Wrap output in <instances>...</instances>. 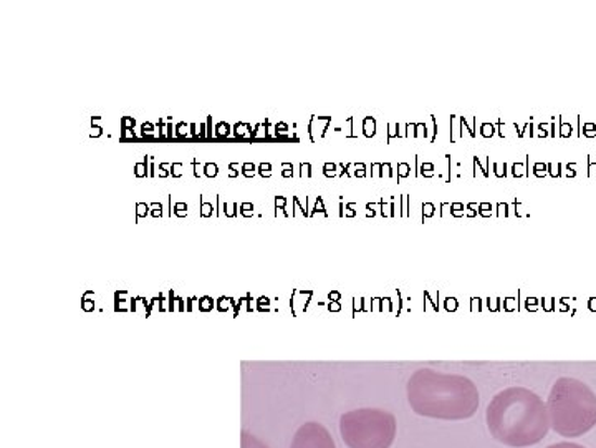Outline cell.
I'll return each mask as SVG.
<instances>
[{
	"instance_id": "obj_1",
	"label": "cell",
	"mask_w": 596,
	"mask_h": 448,
	"mask_svg": "<svg viewBox=\"0 0 596 448\" xmlns=\"http://www.w3.org/2000/svg\"><path fill=\"white\" fill-rule=\"evenodd\" d=\"M485 422L495 440L513 448L538 444L550 428L547 403L525 387H509L494 396Z\"/></svg>"
},
{
	"instance_id": "obj_2",
	"label": "cell",
	"mask_w": 596,
	"mask_h": 448,
	"mask_svg": "<svg viewBox=\"0 0 596 448\" xmlns=\"http://www.w3.org/2000/svg\"><path fill=\"white\" fill-rule=\"evenodd\" d=\"M413 412L436 421H466L479 409V390L471 378L419 369L408 382Z\"/></svg>"
},
{
	"instance_id": "obj_3",
	"label": "cell",
	"mask_w": 596,
	"mask_h": 448,
	"mask_svg": "<svg viewBox=\"0 0 596 448\" xmlns=\"http://www.w3.org/2000/svg\"><path fill=\"white\" fill-rule=\"evenodd\" d=\"M550 427L566 438L582 437L596 427V396L585 382L561 377L547 400Z\"/></svg>"
},
{
	"instance_id": "obj_4",
	"label": "cell",
	"mask_w": 596,
	"mask_h": 448,
	"mask_svg": "<svg viewBox=\"0 0 596 448\" xmlns=\"http://www.w3.org/2000/svg\"><path fill=\"white\" fill-rule=\"evenodd\" d=\"M396 418L383 409H356L340 418V434L348 448H391Z\"/></svg>"
},
{
	"instance_id": "obj_5",
	"label": "cell",
	"mask_w": 596,
	"mask_h": 448,
	"mask_svg": "<svg viewBox=\"0 0 596 448\" xmlns=\"http://www.w3.org/2000/svg\"><path fill=\"white\" fill-rule=\"evenodd\" d=\"M290 448H337V445L324 425L318 422H307L295 432Z\"/></svg>"
},
{
	"instance_id": "obj_6",
	"label": "cell",
	"mask_w": 596,
	"mask_h": 448,
	"mask_svg": "<svg viewBox=\"0 0 596 448\" xmlns=\"http://www.w3.org/2000/svg\"><path fill=\"white\" fill-rule=\"evenodd\" d=\"M241 447L242 448H269L264 441L258 440L254 435L248 434V432H242L241 437Z\"/></svg>"
},
{
	"instance_id": "obj_7",
	"label": "cell",
	"mask_w": 596,
	"mask_h": 448,
	"mask_svg": "<svg viewBox=\"0 0 596 448\" xmlns=\"http://www.w3.org/2000/svg\"><path fill=\"white\" fill-rule=\"evenodd\" d=\"M363 135L367 138H373L377 135V120L373 116L363 120Z\"/></svg>"
},
{
	"instance_id": "obj_8",
	"label": "cell",
	"mask_w": 596,
	"mask_h": 448,
	"mask_svg": "<svg viewBox=\"0 0 596 448\" xmlns=\"http://www.w3.org/2000/svg\"><path fill=\"white\" fill-rule=\"evenodd\" d=\"M150 162L151 157H144L143 163H137L135 165V176L137 178H147V176H150Z\"/></svg>"
},
{
	"instance_id": "obj_9",
	"label": "cell",
	"mask_w": 596,
	"mask_h": 448,
	"mask_svg": "<svg viewBox=\"0 0 596 448\" xmlns=\"http://www.w3.org/2000/svg\"><path fill=\"white\" fill-rule=\"evenodd\" d=\"M135 126H137V120L132 119V116H123L122 138L126 137V132H135Z\"/></svg>"
},
{
	"instance_id": "obj_10",
	"label": "cell",
	"mask_w": 596,
	"mask_h": 448,
	"mask_svg": "<svg viewBox=\"0 0 596 448\" xmlns=\"http://www.w3.org/2000/svg\"><path fill=\"white\" fill-rule=\"evenodd\" d=\"M230 134H232V126L227 122H219L217 123L216 128H214V135H216V137H229Z\"/></svg>"
},
{
	"instance_id": "obj_11",
	"label": "cell",
	"mask_w": 596,
	"mask_h": 448,
	"mask_svg": "<svg viewBox=\"0 0 596 448\" xmlns=\"http://www.w3.org/2000/svg\"><path fill=\"white\" fill-rule=\"evenodd\" d=\"M199 203H201V211H199V214H201V217L213 216V213H214L213 203H206L203 197H199Z\"/></svg>"
},
{
	"instance_id": "obj_12",
	"label": "cell",
	"mask_w": 596,
	"mask_h": 448,
	"mask_svg": "<svg viewBox=\"0 0 596 448\" xmlns=\"http://www.w3.org/2000/svg\"><path fill=\"white\" fill-rule=\"evenodd\" d=\"M241 169L245 178H254L255 173H257V166L254 163H242Z\"/></svg>"
},
{
	"instance_id": "obj_13",
	"label": "cell",
	"mask_w": 596,
	"mask_h": 448,
	"mask_svg": "<svg viewBox=\"0 0 596 448\" xmlns=\"http://www.w3.org/2000/svg\"><path fill=\"white\" fill-rule=\"evenodd\" d=\"M257 173L262 178H270V176H272V165H270V163H261V165L257 166Z\"/></svg>"
},
{
	"instance_id": "obj_14",
	"label": "cell",
	"mask_w": 596,
	"mask_h": 448,
	"mask_svg": "<svg viewBox=\"0 0 596 448\" xmlns=\"http://www.w3.org/2000/svg\"><path fill=\"white\" fill-rule=\"evenodd\" d=\"M217 173H219V169H217L216 163H206L204 165V176H207V178H216Z\"/></svg>"
},
{
	"instance_id": "obj_15",
	"label": "cell",
	"mask_w": 596,
	"mask_h": 448,
	"mask_svg": "<svg viewBox=\"0 0 596 448\" xmlns=\"http://www.w3.org/2000/svg\"><path fill=\"white\" fill-rule=\"evenodd\" d=\"M173 214L178 217H186L188 216V204L186 203H176L175 208H173Z\"/></svg>"
},
{
	"instance_id": "obj_16",
	"label": "cell",
	"mask_w": 596,
	"mask_h": 448,
	"mask_svg": "<svg viewBox=\"0 0 596 448\" xmlns=\"http://www.w3.org/2000/svg\"><path fill=\"white\" fill-rule=\"evenodd\" d=\"M321 213L324 216H328L327 210H325L324 204V198L318 197L317 201H315V208L312 210L310 216H314V214Z\"/></svg>"
},
{
	"instance_id": "obj_17",
	"label": "cell",
	"mask_w": 596,
	"mask_h": 448,
	"mask_svg": "<svg viewBox=\"0 0 596 448\" xmlns=\"http://www.w3.org/2000/svg\"><path fill=\"white\" fill-rule=\"evenodd\" d=\"M150 208V204L137 203V223L140 217H147L151 213Z\"/></svg>"
},
{
	"instance_id": "obj_18",
	"label": "cell",
	"mask_w": 596,
	"mask_h": 448,
	"mask_svg": "<svg viewBox=\"0 0 596 448\" xmlns=\"http://www.w3.org/2000/svg\"><path fill=\"white\" fill-rule=\"evenodd\" d=\"M434 213H436V207L433 203H422V221L424 217L434 216Z\"/></svg>"
},
{
	"instance_id": "obj_19",
	"label": "cell",
	"mask_w": 596,
	"mask_h": 448,
	"mask_svg": "<svg viewBox=\"0 0 596 448\" xmlns=\"http://www.w3.org/2000/svg\"><path fill=\"white\" fill-rule=\"evenodd\" d=\"M495 134V126L492 123H482L481 125V135L482 137L489 138Z\"/></svg>"
},
{
	"instance_id": "obj_20",
	"label": "cell",
	"mask_w": 596,
	"mask_h": 448,
	"mask_svg": "<svg viewBox=\"0 0 596 448\" xmlns=\"http://www.w3.org/2000/svg\"><path fill=\"white\" fill-rule=\"evenodd\" d=\"M324 175L328 178H335L337 176V165L335 163H325L324 165Z\"/></svg>"
},
{
	"instance_id": "obj_21",
	"label": "cell",
	"mask_w": 596,
	"mask_h": 448,
	"mask_svg": "<svg viewBox=\"0 0 596 448\" xmlns=\"http://www.w3.org/2000/svg\"><path fill=\"white\" fill-rule=\"evenodd\" d=\"M244 128H248V123H236L234 125V135L236 137L238 138H242V137H245V135H249V132L248 130H244Z\"/></svg>"
},
{
	"instance_id": "obj_22",
	"label": "cell",
	"mask_w": 596,
	"mask_h": 448,
	"mask_svg": "<svg viewBox=\"0 0 596 448\" xmlns=\"http://www.w3.org/2000/svg\"><path fill=\"white\" fill-rule=\"evenodd\" d=\"M388 128H390V132H388V144H390L391 138L400 137V123H390Z\"/></svg>"
},
{
	"instance_id": "obj_23",
	"label": "cell",
	"mask_w": 596,
	"mask_h": 448,
	"mask_svg": "<svg viewBox=\"0 0 596 448\" xmlns=\"http://www.w3.org/2000/svg\"><path fill=\"white\" fill-rule=\"evenodd\" d=\"M239 213L242 214V216L251 217L254 216V204L252 203H242L241 210H239Z\"/></svg>"
},
{
	"instance_id": "obj_24",
	"label": "cell",
	"mask_w": 596,
	"mask_h": 448,
	"mask_svg": "<svg viewBox=\"0 0 596 448\" xmlns=\"http://www.w3.org/2000/svg\"><path fill=\"white\" fill-rule=\"evenodd\" d=\"M141 135H143V137H153L154 135L153 123L144 122L143 125H141Z\"/></svg>"
},
{
	"instance_id": "obj_25",
	"label": "cell",
	"mask_w": 596,
	"mask_h": 448,
	"mask_svg": "<svg viewBox=\"0 0 596 448\" xmlns=\"http://www.w3.org/2000/svg\"><path fill=\"white\" fill-rule=\"evenodd\" d=\"M287 198L286 197H276V213H279V210L282 211L286 216H289V213L286 211Z\"/></svg>"
},
{
	"instance_id": "obj_26",
	"label": "cell",
	"mask_w": 596,
	"mask_h": 448,
	"mask_svg": "<svg viewBox=\"0 0 596 448\" xmlns=\"http://www.w3.org/2000/svg\"><path fill=\"white\" fill-rule=\"evenodd\" d=\"M397 169H400V173H397V179L406 178V176H409V173H411V166H409L408 163H400V165H397Z\"/></svg>"
},
{
	"instance_id": "obj_27",
	"label": "cell",
	"mask_w": 596,
	"mask_h": 448,
	"mask_svg": "<svg viewBox=\"0 0 596 448\" xmlns=\"http://www.w3.org/2000/svg\"><path fill=\"white\" fill-rule=\"evenodd\" d=\"M547 448H586L583 445L572 444V441H560V444L548 445Z\"/></svg>"
},
{
	"instance_id": "obj_28",
	"label": "cell",
	"mask_w": 596,
	"mask_h": 448,
	"mask_svg": "<svg viewBox=\"0 0 596 448\" xmlns=\"http://www.w3.org/2000/svg\"><path fill=\"white\" fill-rule=\"evenodd\" d=\"M419 169H421V175H424V176H433L434 175V165H433V163H422V165L419 166Z\"/></svg>"
},
{
	"instance_id": "obj_29",
	"label": "cell",
	"mask_w": 596,
	"mask_h": 448,
	"mask_svg": "<svg viewBox=\"0 0 596 448\" xmlns=\"http://www.w3.org/2000/svg\"><path fill=\"white\" fill-rule=\"evenodd\" d=\"M479 214L481 216L489 217L492 214V204L491 203H481L479 204Z\"/></svg>"
},
{
	"instance_id": "obj_30",
	"label": "cell",
	"mask_w": 596,
	"mask_h": 448,
	"mask_svg": "<svg viewBox=\"0 0 596 448\" xmlns=\"http://www.w3.org/2000/svg\"><path fill=\"white\" fill-rule=\"evenodd\" d=\"M188 123L186 122H179L178 125H176V137H188V132L185 130V128H188Z\"/></svg>"
},
{
	"instance_id": "obj_31",
	"label": "cell",
	"mask_w": 596,
	"mask_h": 448,
	"mask_svg": "<svg viewBox=\"0 0 596 448\" xmlns=\"http://www.w3.org/2000/svg\"><path fill=\"white\" fill-rule=\"evenodd\" d=\"M150 207L153 208V211H151V216H153V217L163 216V204H161V203H151Z\"/></svg>"
},
{
	"instance_id": "obj_32",
	"label": "cell",
	"mask_w": 596,
	"mask_h": 448,
	"mask_svg": "<svg viewBox=\"0 0 596 448\" xmlns=\"http://www.w3.org/2000/svg\"><path fill=\"white\" fill-rule=\"evenodd\" d=\"M172 173V165L169 163H161L160 165V178H166Z\"/></svg>"
},
{
	"instance_id": "obj_33",
	"label": "cell",
	"mask_w": 596,
	"mask_h": 448,
	"mask_svg": "<svg viewBox=\"0 0 596 448\" xmlns=\"http://www.w3.org/2000/svg\"><path fill=\"white\" fill-rule=\"evenodd\" d=\"M181 169H182V163H173L172 165V175H173V178H181L182 176V172H181Z\"/></svg>"
},
{
	"instance_id": "obj_34",
	"label": "cell",
	"mask_w": 596,
	"mask_h": 448,
	"mask_svg": "<svg viewBox=\"0 0 596 448\" xmlns=\"http://www.w3.org/2000/svg\"><path fill=\"white\" fill-rule=\"evenodd\" d=\"M451 213H453L454 216H462V214H464V204L462 203H453V204H451Z\"/></svg>"
},
{
	"instance_id": "obj_35",
	"label": "cell",
	"mask_w": 596,
	"mask_h": 448,
	"mask_svg": "<svg viewBox=\"0 0 596 448\" xmlns=\"http://www.w3.org/2000/svg\"><path fill=\"white\" fill-rule=\"evenodd\" d=\"M301 176H302V178H305V176H307V178H312V165H310V163H302V165H301Z\"/></svg>"
},
{
	"instance_id": "obj_36",
	"label": "cell",
	"mask_w": 596,
	"mask_h": 448,
	"mask_svg": "<svg viewBox=\"0 0 596 448\" xmlns=\"http://www.w3.org/2000/svg\"><path fill=\"white\" fill-rule=\"evenodd\" d=\"M282 169H286L282 172L283 178H292V176H293V165H292V163H282Z\"/></svg>"
},
{
	"instance_id": "obj_37",
	"label": "cell",
	"mask_w": 596,
	"mask_h": 448,
	"mask_svg": "<svg viewBox=\"0 0 596 448\" xmlns=\"http://www.w3.org/2000/svg\"><path fill=\"white\" fill-rule=\"evenodd\" d=\"M293 204H295L296 210H301V213L304 214L305 217L310 216V213H308V204L307 207H301V201H299V198L293 197Z\"/></svg>"
},
{
	"instance_id": "obj_38",
	"label": "cell",
	"mask_w": 596,
	"mask_h": 448,
	"mask_svg": "<svg viewBox=\"0 0 596 448\" xmlns=\"http://www.w3.org/2000/svg\"><path fill=\"white\" fill-rule=\"evenodd\" d=\"M287 132H289V125H287V123H283V122L277 123L276 125L277 137H280V135L282 134H287Z\"/></svg>"
},
{
	"instance_id": "obj_39",
	"label": "cell",
	"mask_w": 596,
	"mask_h": 448,
	"mask_svg": "<svg viewBox=\"0 0 596 448\" xmlns=\"http://www.w3.org/2000/svg\"><path fill=\"white\" fill-rule=\"evenodd\" d=\"M355 173L353 175L359 176V178H363V176L367 175V172H365V169H367V165L365 163H359V165H355Z\"/></svg>"
},
{
	"instance_id": "obj_40",
	"label": "cell",
	"mask_w": 596,
	"mask_h": 448,
	"mask_svg": "<svg viewBox=\"0 0 596 448\" xmlns=\"http://www.w3.org/2000/svg\"><path fill=\"white\" fill-rule=\"evenodd\" d=\"M102 135H103L102 126H97V125L91 126V132H90L91 138L102 137Z\"/></svg>"
},
{
	"instance_id": "obj_41",
	"label": "cell",
	"mask_w": 596,
	"mask_h": 448,
	"mask_svg": "<svg viewBox=\"0 0 596 448\" xmlns=\"http://www.w3.org/2000/svg\"><path fill=\"white\" fill-rule=\"evenodd\" d=\"M402 201H403L402 216L408 217V216H409V211H408V195H403Z\"/></svg>"
},
{
	"instance_id": "obj_42",
	"label": "cell",
	"mask_w": 596,
	"mask_h": 448,
	"mask_svg": "<svg viewBox=\"0 0 596 448\" xmlns=\"http://www.w3.org/2000/svg\"><path fill=\"white\" fill-rule=\"evenodd\" d=\"M466 208H468V210H469V213H468V216H469V217L478 216V214H479L478 204H475V203H469L468 207H466Z\"/></svg>"
},
{
	"instance_id": "obj_43",
	"label": "cell",
	"mask_w": 596,
	"mask_h": 448,
	"mask_svg": "<svg viewBox=\"0 0 596 448\" xmlns=\"http://www.w3.org/2000/svg\"><path fill=\"white\" fill-rule=\"evenodd\" d=\"M239 165L238 163H230L229 165V170H232V172H230V178H236V176H239Z\"/></svg>"
},
{
	"instance_id": "obj_44",
	"label": "cell",
	"mask_w": 596,
	"mask_h": 448,
	"mask_svg": "<svg viewBox=\"0 0 596 448\" xmlns=\"http://www.w3.org/2000/svg\"><path fill=\"white\" fill-rule=\"evenodd\" d=\"M497 208H499V216H503V213H504V216H507V214H509V204H506V203H499L497 204Z\"/></svg>"
},
{
	"instance_id": "obj_45",
	"label": "cell",
	"mask_w": 596,
	"mask_h": 448,
	"mask_svg": "<svg viewBox=\"0 0 596 448\" xmlns=\"http://www.w3.org/2000/svg\"><path fill=\"white\" fill-rule=\"evenodd\" d=\"M207 137L213 138V116H207Z\"/></svg>"
},
{
	"instance_id": "obj_46",
	"label": "cell",
	"mask_w": 596,
	"mask_h": 448,
	"mask_svg": "<svg viewBox=\"0 0 596 448\" xmlns=\"http://www.w3.org/2000/svg\"><path fill=\"white\" fill-rule=\"evenodd\" d=\"M189 128H191L192 137H198V130H195V128H198V125H195V123H189Z\"/></svg>"
},
{
	"instance_id": "obj_47",
	"label": "cell",
	"mask_w": 596,
	"mask_h": 448,
	"mask_svg": "<svg viewBox=\"0 0 596 448\" xmlns=\"http://www.w3.org/2000/svg\"><path fill=\"white\" fill-rule=\"evenodd\" d=\"M166 130H168V137L173 138V123L169 122L168 126H166Z\"/></svg>"
}]
</instances>
